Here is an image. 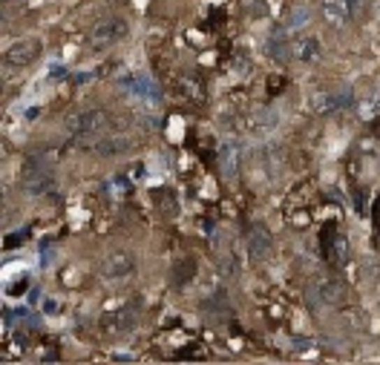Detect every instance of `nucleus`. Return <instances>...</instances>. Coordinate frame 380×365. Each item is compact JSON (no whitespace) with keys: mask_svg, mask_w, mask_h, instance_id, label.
<instances>
[{"mask_svg":"<svg viewBox=\"0 0 380 365\" xmlns=\"http://www.w3.org/2000/svg\"><path fill=\"white\" fill-rule=\"evenodd\" d=\"M46 311H50V313H55V311H58V305H55V299H46Z\"/></svg>","mask_w":380,"mask_h":365,"instance_id":"nucleus-18","label":"nucleus"},{"mask_svg":"<svg viewBox=\"0 0 380 365\" xmlns=\"http://www.w3.org/2000/svg\"><path fill=\"white\" fill-rule=\"evenodd\" d=\"M136 271V259L127 251H110L101 259V276L104 279H124Z\"/></svg>","mask_w":380,"mask_h":365,"instance_id":"nucleus-5","label":"nucleus"},{"mask_svg":"<svg viewBox=\"0 0 380 365\" xmlns=\"http://www.w3.org/2000/svg\"><path fill=\"white\" fill-rule=\"evenodd\" d=\"M308 17H312V12H308L305 6H300V9H291V15H288V23L285 27H302V23H308Z\"/></svg>","mask_w":380,"mask_h":365,"instance_id":"nucleus-17","label":"nucleus"},{"mask_svg":"<svg viewBox=\"0 0 380 365\" xmlns=\"http://www.w3.org/2000/svg\"><path fill=\"white\" fill-rule=\"evenodd\" d=\"M291 55H294L297 61L314 64V61H320V55H323V46H320V40H317L314 35H300V38L291 43Z\"/></svg>","mask_w":380,"mask_h":365,"instance_id":"nucleus-10","label":"nucleus"},{"mask_svg":"<svg viewBox=\"0 0 380 365\" xmlns=\"http://www.w3.org/2000/svg\"><path fill=\"white\" fill-rule=\"evenodd\" d=\"M248 248H251V256H256V259H265L268 253H271V236L265 233V228H254L251 230V236H248Z\"/></svg>","mask_w":380,"mask_h":365,"instance_id":"nucleus-14","label":"nucleus"},{"mask_svg":"<svg viewBox=\"0 0 380 365\" xmlns=\"http://www.w3.org/2000/svg\"><path fill=\"white\" fill-rule=\"evenodd\" d=\"M124 35H127V20L115 17V15H107L101 20H95V27L89 29V46L92 50H107V46L118 43Z\"/></svg>","mask_w":380,"mask_h":365,"instance_id":"nucleus-2","label":"nucleus"},{"mask_svg":"<svg viewBox=\"0 0 380 365\" xmlns=\"http://www.w3.org/2000/svg\"><path fill=\"white\" fill-rule=\"evenodd\" d=\"M354 3L351 0H323V17L331 23V27H337V29H343V27H349V23L354 20Z\"/></svg>","mask_w":380,"mask_h":365,"instance_id":"nucleus-8","label":"nucleus"},{"mask_svg":"<svg viewBox=\"0 0 380 365\" xmlns=\"http://www.w3.org/2000/svg\"><path fill=\"white\" fill-rule=\"evenodd\" d=\"M285 50H291V46H285V43H282V35H277V38H271V40H268V55H271V58L285 61V58H288V52H285Z\"/></svg>","mask_w":380,"mask_h":365,"instance_id":"nucleus-16","label":"nucleus"},{"mask_svg":"<svg viewBox=\"0 0 380 365\" xmlns=\"http://www.w3.org/2000/svg\"><path fill=\"white\" fill-rule=\"evenodd\" d=\"M110 127V115L104 110H87L66 121V130L75 138H98Z\"/></svg>","mask_w":380,"mask_h":365,"instance_id":"nucleus-3","label":"nucleus"},{"mask_svg":"<svg viewBox=\"0 0 380 365\" xmlns=\"http://www.w3.org/2000/svg\"><path fill=\"white\" fill-rule=\"evenodd\" d=\"M130 138L127 135H107V138H98L92 141V153L101 156V158H112V156H122L130 150Z\"/></svg>","mask_w":380,"mask_h":365,"instance_id":"nucleus-9","label":"nucleus"},{"mask_svg":"<svg viewBox=\"0 0 380 365\" xmlns=\"http://www.w3.org/2000/svg\"><path fill=\"white\" fill-rule=\"evenodd\" d=\"M351 104V92L340 89V92H317L312 98V110L317 115H331V112H340L343 107Z\"/></svg>","mask_w":380,"mask_h":365,"instance_id":"nucleus-7","label":"nucleus"},{"mask_svg":"<svg viewBox=\"0 0 380 365\" xmlns=\"http://www.w3.org/2000/svg\"><path fill=\"white\" fill-rule=\"evenodd\" d=\"M20 184L27 193H43L46 187L52 184V167L46 161H29L23 167V176H20Z\"/></svg>","mask_w":380,"mask_h":365,"instance_id":"nucleus-4","label":"nucleus"},{"mask_svg":"<svg viewBox=\"0 0 380 365\" xmlns=\"http://www.w3.org/2000/svg\"><path fill=\"white\" fill-rule=\"evenodd\" d=\"M127 89L136 95V98H145V101H161V95H159V87L150 75H133L127 81Z\"/></svg>","mask_w":380,"mask_h":365,"instance_id":"nucleus-11","label":"nucleus"},{"mask_svg":"<svg viewBox=\"0 0 380 365\" xmlns=\"http://www.w3.org/2000/svg\"><path fill=\"white\" fill-rule=\"evenodd\" d=\"M277 124H279V115H277V112H271V110H256V112L245 121V130L263 135V133H271Z\"/></svg>","mask_w":380,"mask_h":365,"instance_id":"nucleus-12","label":"nucleus"},{"mask_svg":"<svg viewBox=\"0 0 380 365\" xmlns=\"http://www.w3.org/2000/svg\"><path fill=\"white\" fill-rule=\"evenodd\" d=\"M358 115L363 118V121H369V118H377L380 115V95H369V98L358 107Z\"/></svg>","mask_w":380,"mask_h":365,"instance_id":"nucleus-15","label":"nucleus"},{"mask_svg":"<svg viewBox=\"0 0 380 365\" xmlns=\"http://www.w3.org/2000/svg\"><path fill=\"white\" fill-rule=\"evenodd\" d=\"M305 297H308V305L312 308H335V305L343 302L346 288L331 276H317V279L308 282Z\"/></svg>","mask_w":380,"mask_h":365,"instance_id":"nucleus-1","label":"nucleus"},{"mask_svg":"<svg viewBox=\"0 0 380 365\" xmlns=\"http://www.w3.org/2000/svg\"><path fill=\"white\" fill-rule=\"evenodd\" d=\"M41 55V40L38 38H23V40H15L9 50H6V66H29L32 61H38Z\"/></svg>","mask_w":380,"mask_h":365,"instance_id":"nucleus-6","label":"nucleus"},{"mask_svg":"<svg viewBox=\"0 0 380 365\" xmlns=\"http://www.w3.org/2000/svg\"><path fill=\"white\" fill-rule=\"evenodd\" d=\"M133 325H136V308L133 305H124V308H118L112 316H110V331L112 334H127V331H133Z\"/></svg>","mask_w":380,"mask_h":365,"instance_id":"nucleus-13","label":"nucleus"}]
</instances>
